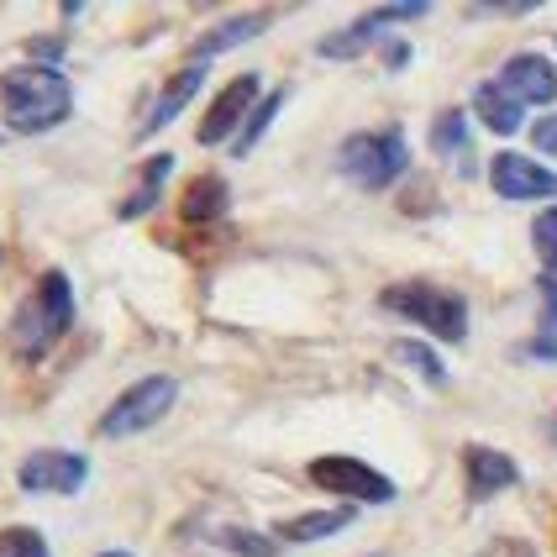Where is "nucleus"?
I'll return each mask as SVG.
<instances>
[{
  "mask_svg": "<svg viewBox=\"0 0 557 557\" xmlns=\"http://www.w3.org/2000/svg\"><path fill=\"white\" fill-rule=\"evenodd\" d=\"M0 111L16 137H37L53 132L74 116V85L63 69H42V63H16L0 74Z\"/></svg>",
  "mask_w": 557,
  "mask_h": 557,
  "instance_id": "nucleus-1",
  "label": "nucleus"
},
{
  "mask_svg": "<svg viewBox=\"0 0 557 557\" xmlns=\"http://www.w3.org/2000/svg\"><path fill=\"white\" fill-rule=\"evenodd\" d=\"M69 326H74V284H69L63 269H48V274L27 289V300L16 306L5 337H11L16 363H37V358H48V352L69 337Z\"/></svg>",
  "mask_w": 557,
  "mask_h": 557,
  "instance_id": "nucleus-2",
  "label": "nucleus"
},
{
  "mask_svg": "<svg viewBox=\"0 0 557 557\" xmlns=\"http://www.w3.org/2000/svg\"><path fill=\"white\" fill-rule=\"evenodd\" d=\"M379 306L400 321H416L421 332H432L436 342H463L468 337V300L447 284H426V278H405L389 284L379 295Z\"/></svg>",
  "mask_w": 557,
  "mask_h": 557,
  "instance_id": "nucleus-3",
  "label": "nucleus"
},
{
  "mask_svg": "<svg viewBox=\"0 0 557 557\" xmlns=\"http://www.w3.org/2000/svg\"><path fill=\"white\" fill-rule=\"evenodd\" d=\"M337 169L342 180H352L358 189H389L395 180H405L410 169V143H405L400 126H373V132H352L337 148Z\"/></svg>",
  "mask_w": 557,
  "mask_h": 557,
  "instance_id": "nucleus-4",
  "label": "nucleus"
},
{
  "mask_svg": "<svg viewBox=\"0 0 557 557\" xmlns=\"http://www.w3.org/2000/svg\"><path fill=\"white\" fill-rule=\"evenodd\" d=\"M174 400H180V379H174V373H148V379L126 384L122 395L106 405V416H100V426H95V432L106 436V442L143 436V432H153L158 421L174 410Z\"/></svg>",
  "mask_w": 557,
  "mask_h": 557,
  "instance_id": "nucleus-5",
  "label": "nucleus"
},
{
  "mask_svg": "<svg viewBox=\"0 0 557 557\" xmlns=\"http://www.w3.org/2000/svg\"><path fill=\"white\" fill-rule=\"evenodd\" d=\"M306 479L315 490H326L332 499H358V505H395V479L379 473L363 458H347V453H326V458H310Z\"/></svg>",
  "mask_w": 557,
  "mask_h": 557,
  "instance_id": "nucleus-6",
  "label": "nucleus"
},
{
  "mask_svg": "<svg viewBox=\"0 0 557 557\" xmlns=\"http://www.w3.org/2000/svg\"><path fill=\"white\" fill-rule=\"evenodd\" d=\"M258 100H263V79H258V74H237V79H226L221 95L206 106V122L195 126V143H200V148L237 143V132L248 126V116L258 111Z\"/></svg>",
  "mask_w": 557,
  "mask_h": 557,
  "instance_id": "nucleus-7",
  "label": "nucleus"
},
{
  "mask_svg": "<svg viewBox=\"0 0 557 557\" xmlns=\"http://www.w3.org/2000/svg\"><path fill=\"white\" fill-rule=\"evenodd\" d=\"M22 495H79L90 484V458L69 447H37L16 468Z\"/></svg>",
  "mask_w": 557,
  "mask_h": 557,
  "instance_id": "nucleus-8",
  "label": "nucleus"
},
{
  "mask_svg": "<svg viewBox=\"0 0 557 557\" xmlns=\"http://www.w3.org/2000/svg\"><path fill=\"white\" fill-rule=\"evenodd\" d=\"M421 16H432V5H373V11H363L352 27H342V32H326L321 42H315V53L321 59H337V63H347V59H358V53H369L373 42H384L379 32L384 27H400V22H421Z\"/></svg>",
  "mask_w": 557,
  "mask_h": 557,
  "instance_id": "nucleus-9",
  "label": "nucleus"
},
{
  "mask_svg": "<svg viewBox=\"0 0 557 557\" xmlns=\"http://www.w3.org/2000/svg\"><path fill=\"white\" fill-rule=\"evenodd\" d=\"M490 185H495L499 200H557V174L531 163L521 153H495L490 158Z\"/></svg>",
  "mask_w": 557,
  "mask_h": 557,
  "instance_id": "nucleus-10",
  "label": "nucleus"
},
{
  "mask_svg": "<svg viewBox=\"0 0 557 557\" xmlns=\"http://www.w3.org/2000/svg\"><path fill=\"white\" fill-rule=\"evenodd\" d=\"M458 458H463V479H468V499H473V505H484V499H495L499 490H516V484H521V463H516L510 453H499V447L468 442Z\"/></svg>",
  "mask_w": 557,
  "mask_h": 557,
  "instance_id": "nucleus-11",
  "label": "nucleus"
},
{
  "mask_svg": "<svg viewBox=\"0 0 557 557\" xmlns=\"http://www.w3.org/2000/svg\"><path fill=\"white\" fill-rule=\"evenodd\" d=\"M499 90H510L521 106H553L557 100V63L542 53H516L505 59V69L495 74Z\"/></svg>",
  "mask_w": 557,
  "mask_h": 557,
  "instance_id": "nucleus-12",
  "label": "nucleus"
},
{
  "mask_svg": "<svg viewBox=\"0 0 557 557\" xmlns=\"http://www.w3.org/2000/svg\"><path fill=\"white\" fill-rule=\"evenodd\" d=\"M200 85H206V63H185L174 79H163V90L153 95V106H148V116H143V126H137V137H143V143L158 137V132H163V126L174 122L189 100L200 95Z\"/></svg>",
  "mask_w": 557,
  "mask_h": 557,
  "instance_id": "nucleus-13",
  "label": "nucleus"
},
{
  "mask_svg": "<svg viewBox=\"0 0 557 557\" xmlns=\"http://www.w3.org/2000/svg\"><path fill=\"white\" fill-rule=\"evenodd\" d=\"M269 27H274V11H243V16H226V22H216V27L206 32L195 48H189V63L221 59V53L243 48V42H252L258 32H269Z\"/></svg>",
  "mask_w": 557,
  "mask_h": 557,
  "instance_id": "nucleus-14",
  "label": "nucleus"
},
{
  "mask_svg": "<svg viewBox=\"0 0 557 557\" xmlns=\"http://www.w3.org/2000/svg\"><path fill=\"white\" fill-rule=\"evenodd\" d=\"M352 527V505H337V510H306V516H289L274 527V542H289V547H306V542H326L337 531Z\"/></svg>",
  "mask_w": 557,
  "mask_h": 557,
  "instance_id": "nucleus-15",
  "label": "nucleus"
},
{
  "mask_svg": "<svg viewBox=\"0 0 557 557\" xmlns=\"http://www.w3.org/2000/svg\"><path fill=\"white\" fill-rule=\"evenodd\" d=\"M473 111H479V122L490 126L495 137H516L521 122H527V106H521L510 90H499V79H490V85L473 90Z\"/></svg>",
  "mask_w": 557,
  "mask_h": 557,
  "instance_id": "nucleus-16",
  "label": "nucleus"
},
{
  "mask_svg": "<svg viewBox=\"0 0 557 557\" xmlns=\"http://www.w3.org/2000/svg\"><path fill=\"white\" fill-rule=\"evenodd\" d=\"M226 206H232V189L221 174H200V180H189L185 195H180V216L189 226H200V221H221L226 216Z\"/></svg>",
  "mask_w": 557,
  "mask_h": 557,
  "instance_id": "nucleus-17",
  "label": "nucleus"
},
{
  "mask_svg": "<svg viewBox=\"0 0 557 557\" xmlns=\"http://www.w3.org/2000/svg\"><path fill=\"white\" fill-rule=\"evenodd\" d=\"M174 174V153H153L143 158V180H137V189L132 195H122V206H116V221H137L148 216L158 206V195H163V180Z\"/></svg>",
  "mask_w": 557,
  "mask_h": 557,
  "instance_id": "nucleus-18",
  "label": "nucleus"
},
{
  "mask_svg": "<svg viewBox=\"0 0 557 557\" xmlns=\"http://www.w3.org/2000/svg\"><path fill=\"white\" fill-rule=\"evenodd\" d=\"M432 153L436 158H468V116L463 111H442L432 122Z\"/></svg>",
  "mask_w": 557,
  "mask_h": 557,
  "instance_id": "nucleus-19",
  "label": "nucleus"
},
{
  "mask_svg": "<svg viewBox=\"0 0 557 557\" xmlns=\"http://www.w3.org/2000/svg\"><path fill=\"white\" fill-rule=\"evenodd\" d=\"M278 106H284V90H269V95H263V100H258V111H252V116H248V126L237 132V143H232V153H237V158H248L252 148L263 143V132L274 126Z\"/></svg>",
  "mask_w": 557,
  "mask_h": 557,
  "instance_id": "nucleus-20",
  "label": "nucleus"
},
{
  "mask_svg": "<svg viewBox=\"0 0 557 557\" xmlns=\"http://www.w3.org/2000/svg\"><path fill=\"white\" fill-rule=\"evenodd\" d=\"M216 547L232 557H278V542L263 536V531H248V527H221L216 531Z\"/></svg>",
  "mask_w": 557,
  "mask_h": 557,
  "instance_id": "nucleus-21",
  "label": "nucleus"
},
{
  "mask_svg": "<svg viewBox=\"0 0 557 557\" xmlns=\"http://www.w3.org/2000/svg\"><path fill=\"white\" fill-rule=\"evenodd\" d=\"M395 358H400V363H410V369H416L421 379H426V384H432V389H442V384H447V363L436 358L426 342H410V337L395 342Z\"/></svg>",
  "mask_w": 557,
  "mask_h": 557,
  "instance_id": "nucleus-22",
  "label": "nucleus"
},
{
  "mask_svg": "<svg viewBox=\"0 0 557 557\" xmlns=\"http://www.w3.org/2000/svg\"><path fill=\"white\" fill-rule=\"evenodd\" d=\"M0 557H53L48 536L37 527H5L0 531Z\"/></svg>",
  "mask_w": 557,
  "mask_h": 557,
  "instance_id": "nucleus-23",
  "label": "nucleus"
},
{
  "mask_svg": "<svg viewBox=\"0 0 557 557\" xmlns=\"http://www.w3.org/2000/svg\"><path fill=\"white\" fill-rule=\"evenodd\" d=\"M69 53L59 32H42V37H27V63H42V69H59V59Z\"/></svg>",
  "mask_w": 557,
  "mask_h": 557,
  "instance_id": "nucleus-24",
  "label": "nucleus"
},
{
  "mask_svg": "<svg viewBox=\"0 0 557 557\" xmlns=\"http://www.w3.org/2000/svg\"><path fill=\"white\" fill-rule=\"evenodd\" d=\"M531 243H536V252H542V258L557 269V206L536 216V226H531Z\"/></svg>",
  "mask_w": 557,
  "mask_h": 557,
  "instance_id": "nucleus-25",
  "label": "nucleus"
},
{
  "mask_svg": "<svg viewBox=\"0 0 557 557\" xmlns=\"http://www.w3.org/2000/svg\"><path fill=\"white\" fill-rule=\"evenodd\" d=\"M473 557H542V553L531 547L527 536H495L484 553H473Z\"/></svg>",
  "mask_w": 557,
  "mask_h": 557,
  "instance_id": "nucleus-26",
  "label": "nucleus"
},
{
  "mask_svg": "<svg viewBox=\"0 0 557 557\" xmlns=\"http://www.w3.org/2000/svg\"><path fill=\"white\" fill-rule=\"evenodd\" d=\"M531 143H536V153L557 158V116H542V122H531Z\"/></svg>",
  "mask_w": 557,
  "mask_h": 557,
  "instance_id": "nucleus-27",
  "label": "nucleus"
},
{
  "mask_svg": "<svg viewBox=\"0 0 557 557\" xmlns=\"http://www.w3.org/2000/svg\"><path fill=\"white\" fill-rule=\"evenodd\" d=\"M542 332H557V278H542Z\"/></svg>",
  "mask_w": 557,
  "mask_h": 557,
  "instance_id": "nucleus-28",
  "label": "nucleus"
},
{
  "mask_svg": "<svg viewBox=\"0 0 557 557\" xmlns=\"http://www.w3.org/2000/svg\"><path fill=\"white\" fill-rule=\"evenodd\" d=\"M527 358H542V363H557V332H536L527 342Z\"/></svg>",
  "mask_w": 557,
  "mask_h": 557,
  "instance_id": "nucleus-29",
  "label": "nucleus"
},
{
  "mask_svg": "<svg viewBox=\"0 0 557 557\" xmlns=\"http://www.w3.org/2000/svg\"><path fill=\"white\" fill-rule=\"evenodd\" d=\"M405 59H410L405 42H389V48H384V63H389V69H405Z\"/></svg>",
  "mask_w": 557,
  "mask_h": 557,
  "instance_id": "nucleus-30",
  "label": "nucleus"
},
{
  "mask_svg": "<svg viewBox=\"0 0 557 557\" xmlns=\"http://www.w3.org/2000/svg\"><path fill=\"white\" fill-rule=\"evenodd\" d=\"M95 557H132V553H122V547H116V553H95Z\"/></svg>",
  "mask_w": 557,
  "mask_h": 557,
  "instance_id": "nucleus-31",
  "label": "nucleus"
},
{
  "mask_svg": "<svg viewBox=\"0 0 557 557\" xmlns=\"http://www.w3.org/2000/svg\"><path fill=\"white\" fill-rule=\"evenodd\" d=\"M553 436H557V421H553Z\"/></svg>",
  "mask_w": 557,
  "mask_h": 557,
  "instance_id": "nucleus-32",
  "label": "nucleus"
}]
</instances>
